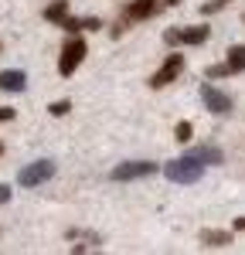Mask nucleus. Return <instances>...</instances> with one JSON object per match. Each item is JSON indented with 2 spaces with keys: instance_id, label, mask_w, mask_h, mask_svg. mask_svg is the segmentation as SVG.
Returning <instances> with one entry per match:
<instances>
[{
  "instance_id": "obj_1",
  "label": "nucleus",
  "mask_w": 245,
  "mask_h": 255,
  "mask_svg": "<svg viewBox=\"0 0 245 255\" xmlns=\"http://www.w3.org/2000/svg\"><path fill=\"white\" fill-rule=\"evenodd\" d=\"M157 14H160V0H129V3L122 7L120 20L109 27V34H113V38H122L133 24H143V20L157 17Z\"/></svg>"
},
{
  "instance_id": "obj_2",
  "label": "nucleus",
  "mask_w": 245,
  "mask_h": 255,
  "mask_svg": "<svg viewBox=\"0 0 245 255\" xmlns=\"http://www.w3.org/2000/svg\"><path fill=\"white\" fill-rule=\"evenodd\" d=\"M85 55H89V41L82 38V31H72L65 38V44H61V51H58V75L61 79L75 75V68L85 61Z\"/></svg>"
},
{
  "instance_id": "obj_3",
  "label": "nucleus",
  "mask_w": 245,
  "mask_h": 255,
  "mask_svg": "<svg viewBox=\"0 0 245 255\" xmlns=\"http://www.w3.org/2000/svg\"><path fill=\"white\" fill-rule=\"evenodd\" d=\"M160 170H163V177L174 180V184H194L198 177H204V163L194 157V153H184V157H177V160H167Z\"/></svg>"
},
{
  "instance_id": "obj_4",
  "label": "nucleus",
  "mask_w": 245,
  "mask_h": 255,
  "mask_svg": "<svg viewBox=\"0 0 245 255\" xmlns=\"http://www.w3.org/2000/svg\"><path fill=\"white\" fill-rule=\"evenodd\" d=\"M242 72H245V44H232L228 55H225V61L204 68L208 79H228V75H242Z\"/></svg>"
},
{
  "instance_id": "obj_5",
  "label": "nucleus",
  "mask_w": 245,
  "mask_h": 255,
  "mask_svg": "<svg viewBox=\"0 0 245 255\" xmlns=\"http://www.w3.org/2000/svg\"><path fill=\"white\" fill-rule=\"evenodd\" d=\"M208 38H211V27H208V24L167 27V31H163V44H167V48H177V44H204Z\"/></svg>"
},
{
  "instance_id": "obj_6",
  "label": "nucleus",
  "mask_w": 245,
  "mask_h": 255,
  "mask_svg": "<svg viewBox=\"0 0 245 255\" xmlns=\"http://www.w3.org/2000/svg\"><path fill=\"white\" fill-rule=\"evenodd\" d=\"M55 177V160H31L27 167H20L17 174V184L20 187H41V184H48Z\"/></svg>"
},
{
  "instance_id": "obj_7",
  "label": "nucleus",
  "mask_w": 245,
  "mask_h": 255,
  "mask_svg": "<svg viewBox=\"0 0 245 255\" xmlns=\"http://www.w3.org/2000/svg\"><path fill=\"white\" fill-rule=\"evenodd\" d=\"M160 170V163H153V160H122L113 167V180H143V177H153Z\"/></svg>"
},
{
  "instance_id": "obj_8",
  "label": "nucleus",
  "mask_w": 245,
  "mask_h": 255,
  "mask_svg": "<svg viewBox=\"0 0 245 255\" xmlns=\"http://www.w3.org/2000/svg\"><path fill=\"white\" fill-rule=\"evenodd\" d=\"M181 72H184V55L181 51H170V55L163 58V65L150 75V89H167L170 82H177Z\"/></svg>"
},
{
  "instance_id": "obj_9",
  "label": "nucleus",
  "mask_w": 245,
  "mask_h": 255,
  "mask_svg": "<svg viewBox=\"0 0 245 255\" xmlns=\"http://www.w3.org/2000/svg\"><path fill=\"white\" fill-rule=\"evenodd\" d=\"M201 102L208 113H215V116H228L232 113V96H225L222 89H215V85H201Z\"/></svg>"
},
{
  "instance_id": "obj_10",
  "label": "nucleus",
  "mask_w": 245,
  "mask_h": 255,
  "mask_svg": "<svg viewBox=\"0 0 245 255\" xmlns=\"http://www.w3.org/2000/svg\"><path fill=\"white\" fill-rule=\"evenodd\" d=\"M41 17L48 20V24H58V27H65V20L72 17V7H68V0H51V3L41 10Z\"/></svg>"
},
{
  "instance_id": "obj_11",
  "label": "nucleus",
  "mask_w": 245,
  "mask_h": 255,
  "mask_svg": "<svg viewBox=\"0 0 245 255\" xmlns=\"http://www.w3.org/2000/svg\"><path fill=\"white\" fill-rule=\"evenodd\" d=\"M0 89H3V92H24V89H27V75L17 72V68H7V72L0 75Z\"/></svg>"
},
{
  "instance_id": "obj_12",
  "label": "nucleus",
  "mask_w": 245,
  "mask_h": 255,
  "mask_svg": "<svg viewBox=\"0 0 245 255\" xmlns=\"http://www.w3.org/2000/svg\"><path fill=\"white\" fill-rule=\"evenodd\" d=\"M228 242H232V232H222V228L201 232V245H228Z\"/></svg>"
},
{
  "instance_id": "obj_13",
  "label": "nucleus",
  "mask_w": 245,
  "mask_h": 255,
  "mask_svg": "<svg viewBox=\"0 0 245 255\" xmlns=\"http://www.w3.org/2000/svg\"><path fill=\"white\" fill-rule=\"evenodd\" d=\"M194 157L201 160L204 167H218V163H222V160H225V153H222V150H218V146H204V150H198Z\"/></svg>"
},
{
  "instance_id": "obj_14",
  "label": "nucleus",
  "mask_w": 245,
  "mask_h": 255,
  "mask_svg": "<svg viewBox=\"0 0 245 255\" xmlns=\"http://www.w3.org/2000/svg\"><path fill=\"white\" fill-rule=\"evenodd\" d=\"M228 3H232V0H204L198 14H204V17H208V14H222L225 7H228Z\"/></svg>"
},
{
  "instance_id": "obj_15",
  "label": "nucleus",
  "mask_w": 245,
  "mask_h": 255,
  "mask_svg": "<svg viewBox=\"0 0 245 255\" xmlns=\"http://www.w3.org/2000/svg\"><path fill=\"white\" fill-rule=\"evenodd\" d=\"M48 113H51V116H68V113H72V102H68V99H58V102L48 106Z\"/></svg>"
},
{
  "instance_id": "obj_16",
  "label": "nucleus",
  "mask_w": 245,
  "mask_h": 255,
  "mask_svg": "<svg viewBox=\"0 0 245 255\" xmlns=\"http://www.w3.org/2000/svg\"><path fill=\"white\" fill-rule=\"evenodd\" d=\"M191 133H194V129H191V123H177V129H174L177 143H187V139H191Z\"/></svg>"
},
{
  "instance_id": "obj_17",
  "label": "nucleus",
  "mask_w": 245,
  "mask_h": 255,
  "mask_svg": "<svg viewBox=\"0 0 245 255\" xmlns=\"http://www.w3.org/2000/svg\"><path fill=\"white\" fill-rule=\"evenodd\" d=\"M17 119V109L14 106H0V123H14Z\"/></svg>"
},
{
  "instance_id": "obj_18",
  "label": "nucleus",
  "mask_w": 245,
  "mask_h": 255,
  "mask_svg": "<svg viewBox=\"0 0 245 255\" xmlns=\"http://www.w3.org/2000/svg\"><path fill=\"white\" fill-rule=\"evenodd\" d=\"M102 20L99 17H82V31H99Z\"/></svg>"
},
{
  "instance_id": "obj_19",
  "label": "nucleus",
  "mask_w": 245,
  "mask_h": 255,
  "mask_svg": "<svg viewBox=\"0 0 245 255\" xmlns=\"http://www.w3.org/2000/svg\"><path fill=\"white\" fill-rule=\"evenodd\" d=\"M7 201H10V187H7V184H0V204H7Z\"/></svg>"
},
{
  "instance_id": "obj_20",
  "label": "nucleus",
  "mask_w": 245,
  "mask_h": 255,
  "mask_svg": "<svg viewBox=\"0 0 245 255\" xmlns=\"http://www.w3.org/2000/svg\"><path fill=\"white\" fill-rule=\"evenodd\" d=\"M235 232H245V215H242V218H235Z\"/></svg>"
},
{
  "instance_id": "obj_21",
  "label": "nucleus",
  "mask_w": 245,
  "mask_h": 255,
  "mask_svg": "<svg viewBox=\"0 0 245 255\" xmlns=\"http://www.w3.org/2000/svg\"><path fill=\"white\" fill-rule=\"evenodd\" d=\"M181 0H160V7H177Z\"/></svg>"
},
{
  "instance_id": "obj_22",
  "label": "nucleus",
  "mask_w": 245,
  "mask_h": 255,
  "mask_svg": "<svg viewBox=\"0 0 245 255\" xmlns=\"http://www.w3.org/2000/svg\"><path fill=\"white\" fill-rule=\"evenodd\" d=\"M0 157H3V143H0Z\"/></svg>"
},
{
  "instance_id": "obj_23",
  "label": "nucleus",
  "mask_w": 245,
  "mask_h": 255,
  "mask_svg": "<svg viewBox=\"0 0 245 255\" xmlns=\"http://www.w3.org/2000/svg\"><path fill=\"white\" fill-rule=\"evenodd\" d=\"M242 20H245V14H242Z\"/></svg>"
}]
</instances>
